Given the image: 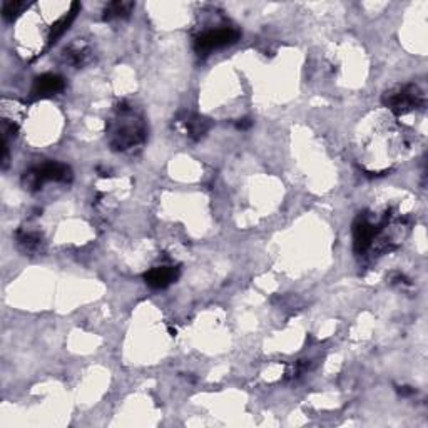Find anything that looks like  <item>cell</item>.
I'll list each match as a JSON object with an SVG mask.
<instances>
[{
	"mask_svg": "<svg viewBox=\"0 0 428 428\" xmlns=\"http://www.w3.org/2000/svg\"><path fill=\"white\" fill-rule=\"evenodd\" d=\"M146 129L141 119L134 116L133 109L122 104L119 114L111 124V146L116 151H131L144 142Z\"/></svg>",
	"mask_w": 428,
	"mask_h": 428,
	"instance_id": "cell-1",
	"label": "cell"
},
{
	"mask_svg": "<svg viewBox=\"0 0 428 428\" xmlns=\"http://www.w3.org/2000/svg\"><path fill=\"white\" fill-rule=\"evenodd\" d=\"M383 103L395 114L405 116V114L417 111V109H423V105H425V94L417 86H413V84H406V86H400L388 91L385 94Z\"/></svg>",
	"mask_w": 428,
	"mask_h": 428,
	"instance_id": "cell-2",
	"label": "cell"
},
{
	"mask_svg": "<svg viewBox=\"0 0 428 428\" xmlns=\"http://www.w3.org/2000/svg\"><path fill=\"white\" fill-rule=\"evenodd\" d=\"M71 168L66 166L62 163H56V161H49L44 163L42 166H37L31 169L29 172H25L24 176V184L29 189H39L40 186H44L49 181H56V183H67L71 181Z\"/></svg>",
	"mask_w": 428,
	"mask_h": 428,
	"instance_id": "cell-3",
	"label": "cell"
},
{
	"mask_svg": "<svg viewBox=\"0 0 428 428\" xmlns=\"http://www.w3.org/2000/svg\"><path fill=\"white\" fill-rule=\"evenodd\" d=\"M239 31L233 27H219L213 29V31H206L202 32L201 36L196 37L194 40V49H196L198 54H202V56H207L213 50L228 47V45H233L235 42L239 40Z\"/></svg>",
	"mask_w": 428,
	"mask_h": 428,
	"instance_id": "cell-4",
	"label": "cell"
},
{
	"mask_svg": "<svg viewBox=\"0 0 428 428\" xmlns=\"http://www.w3.org/2000/svg\"><path fill=\"white\" fill-rule=\"evenodd\" d=\"M177 276H179V270L175 268V266H158V268L147 271V273L144 274V279H146V283L151 288L163 290V288L172 285Z\"/></svg>",
	"mask_w": 428,
	"mask_h": 428,
	"instance_id": "cell-5",
	"label": "cell"
},
{
	"mask_svg": "<svg viewBox=\"0 0 428 428\" xmlns=\"http://www.w3.org/2000/svg\"><path fill=\"white\" fill-rule=\"evenodd\" d=\"M66 87V82L61 75L57 74H44L34 80L31 94L32 97H49L61 92Z\"/></svg>",
	"mask_w": 428,
	"mask_h": 428,
	"instance_id": "cell-6",
	"label": "cell"
},
{
	"mask_svg": "<svg viewBox=\"0 0 428 428\" xmlns=\"http://www.w3.org/2000/svg\"><path fill=\"white\" fill-rule=\"evenodd\" d=\"M181 122H183L186 127V133H188L189 138L194 139V141L201 139L211 127L209 121L201 116H196V114H186L184 119Z\"/></svg>",
	"mask_w": 428,
	"mask_h": 428,
	"instance_id": "cell-7",
	"label": "cell"
},
{
	"mask_svg": "<svg viewBox=\"0 0 428 428\" xmlns=\"http://www.w3.org/2000/svg\"><path fill=\"white\" fill-rule=\"evenodd\" d=\"M89 54H91V50H89L87 45L72 44L69 45V49L66 50V61L72 64V66L80 67L89 61Z\"/></svg>",
	"mask_w": 428,
	"mask_h": 428,
	"instance_id": "cell-8",
	"label": "cell"
},
{
	"mask_svg": "<svg viewBox=\"0 0 428 428\" xmlns=\"http://www.w3.org/2000/svg\"><path fill=\"white\" fill-rule=\"evenodd\" d=\"M134 8L133 2H111L104 8V20L124 19Z\"/></svg>",
	"mask_w": 428,
	"mask_h": 428,
	"instance_id": "cell-9",
	"label": "cell"
},
{
	"mask_svg": "<svg viewBox=\"0 0 428 428\" xmlns=\"http://www.w3.org/2000/svg\"><path fill=\"white\" fill-rule=\"evenodd\" d=\"M24 8H27V3H24V2H6V3H3L2 12H3V17H6V19L12 20L15 15H19L20 12L24 10Z\"/></svg>",
	"mask_w": 428,
	"mask_h": 428,
	"instance_id": "cell-10",
	"label": "cell"
},
{
	"mask_svg": "<svg viewBox=\"0 0 428 428\" xmlns=\"http://www.w3.org/2000/svg\"><path fill=\"white\" fill-rule=\"evenodd\" d=\"M251 124H253V122L249 121L248 117H246V119H239L238 122H236V127H238V129H241V131H244V129H249Z\"/></svg>",
	"mask_w": 428,
	"mask_h": 428,
	"instance_id": "cell-11",
	"label": "cell"
}]
</instances>
